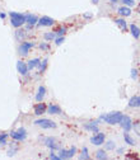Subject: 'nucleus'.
<instances>
[{"label":"nucleus","mask_w":140,"mask_h":160,"mask_svg":"<svg viewBox=\"0 0 140 160\" xmlns=\"http://www.w3.org/2000/svg\"><path fill=\"white\" fill-rule=\"evenodd\" d=\"M122 116L124 114L121 112H111V113H107V114H102L100 117V120L104 121L108 125H117V123H120Z\"/></svg>","instance_id":"f257e3e1"},{"label":"nucleus","mask_w":140,"mask_h":160,"mask_svg":"<svg viewBox=\"0 0 140 160\" xmlns=\"http://www.w3.org/2000/svg\"><path fill=\"white\" fill-rule=\"evenodd\" d=\"M10 17V24L15 28H20L24 23H26V15L22 13H17V12H10L9 13Z\"/></svg>","instance_id":"f03ea898"},{"label":"nucleus","mask_w":140,"mask_h":160,"mask_svg":"<svg viewBox=\"0 0 140 160\" xmlns=\"http://www.w3.org/2000/svg\"><path fill=\"white\" fill-rule=\"evenodd\" d=\"M9 135L12 136V138H14L15 141H24L26 137H27V131H26V129H23V127H20V129H18L17 131H12Z\"/></svg>","instance_id":"7ed1b4c3"},{"label":"nucleus","mask_w":140,"mask_h":160,"mask_svg":"<svg viewBox=\"0 0 140 160\" xmlns=\"http://www.w3.org/2000/svg\"><path fill=\"white\" fill-rule=\"evenodd\" d=\"M35 125L42 127V129H55L56 127V123L49 118H40V120L35 121Z\"/></svg>","instance_id":"20e7f679"},{"label":"nucleus","mask_w":140,"mask_h":160,"mask_svg":"<svg viewBox=\"0 0 140 160\" xmlns=\"http://www.w3.org/2000/svg\"><path fill=\"white\" fill-rule=\"evenodd\" d=\"M120 126L121 129L125 131V132H129L131 129H133V121L129 116H122V118L120 121Z\"/></svg>","instance_id":"39448f33"},{"label":"nucleus","mask_w":140,"mask_h":160,"mask_svg":"<svg viewBox=\"0 0 140 160\" xmlns=\"http://www.w3.org/2000/svg\"><path fill=\"white\" fill-rule=\"evenodd\" d=\"M104 140H106L104 133H102V132H100V131L95 132V135L91 137V142H92L93 145H95V146L103 145V144H104Z\"/></svg>","instance_id":"423d86ee"},{"label":"nucleus","mask_w":140,"mask_h":160,"mask_svg":"<svg viewBox=\"0 0 140 160\" xmlns=\"http://www.w3.org/2000/svg\"><path fill=\"white\" fill-rule=\"evenodd\" d=\"M75 153H77V147L73 146L71 149H69V150H65V149H60L59 151V158L60 159H70L75 155Z\"/></svg>","instance_id":"0eeeda50"},{"label":"nucleus","mask_w":140,"mask_h":160,"mask_svg":"<svg viewBox=\"0 0 140 160\" xmlns=\"http://www.w3.org/2000/svg\"><path fill=\"white\" fill-rule=\"evenodd\" d=\"M44 144L47 147H50L51 150H59V149H60V144H59V141L56 140L55 137H46L44 140Z\"/></svg>","instance_id":"6e6552de"},{"label":"nucleus","mask_w":140,"mask_h":160,"mask_svg":"<svg viewBox=\"0 0 140 160\" xmlns=\"http://www.w3.org/2000/svg\"><path fill=\"white\" fill-rule=\"evenodd\" d=\"M33 47V42H22V45L19 46L18 51H19V55L20 56H27L29 50Z\"/></svg>","instance_id":"1a4fd4ad"},{"label":"nucleus","mask_w":140,"mask_h":160,"mask_svg":"<svg viewBox=\"0 0 140 160\" xmlns=\"http://www.w3.org/2000/svg\"><path fill=\"white\" fill-rule=\"evenodd\" d=\"M53 23H55V20H53L51 17H47V15L41 17L37 22V24L41 26V27H51V26H53Z\"/></svg>","instance_id":"9d476101"},{"label":"nucleus","mask_w":140,"mask_h":160,"mask_svg":"<svg viewBox=\"0 0 140 160\" xmlns=\"http://www.w3.org/2000/svg\"><path fill=\"white\" fill-rule=\"evenodd\" d=\"M38 18L35 14H26V23L28 24V29H31L35 24H37Z\"/></svg>","instance_id":"9b49d317"},{"label":"nucleus","mask_w":140,"mask_h":160,"mask_svg":"<svg viewBox=\"0 0 140 160\" xmlns=\"http://www.w3.org/2000/svg\"><path fill=\"white\" fill-rule=\"evenodd\" d=\"M17 70H18V72L20 74V75H27V72L29 71L27 64L23 62V61H20V60L17 62Z\"/></svg>","instance_id":"f8f14e48"},{"label":"nucleus","mask_w":140,"mask_h":160,"mask_svg":"<svg viewBox=\"0 0 140 160\" xmlns=\"http://www.w3.org/2000/svg\"><path fill=\"white\" fill-rule=\"evenodd\" d=\"M46 109H47L46 104L40 102V103H37V104L35 105V114H36V116H42V114L46 112Z\"/></svg>","instance_id":"ddd939ff"},{"label":"nucleus","mask_w":140,"mask_h":160,"mask_svg":"<svg viewBox=\"0 0 140 160\" xmlns=\"http://www.w3.org/2000/svg\"><path fill=\"white\" fill-rule=\"evenodd\" d=\"M84 129L87 131H91V132H98L100 129H98V122H87L84 125Z\"/></svg>","instance_id":"4468645a"},{"label":"nucleus","mask_w":140,"mask_h":160,"mask_svg":"<svg viewBox=\"0 0 140 160\" xmlns=\"http://www.w3.org/2000/svg\"><path fill=\"white\" fill-rule=\"evenodd\" d=\"M117 13L120 14L122 18H125V17H130V15H131V9H130V6L124 5V6H121V8L117 9Z\"/></svg>","instance_id":"2eb2a0df"},{"label":"nucleus","mask_w":140,"mask_h":160,"mask_svg":"<svg viewBox=\"0 0 140 160\" xmlns=\"http://www.w3.org/2000/svg\"><path fill=\"white\" fill-rule=\"evenodd\" d=\"M46 111L49 114H61V108L56 104H50Z\"/></svg>","instance_id":"dca6fc26"},{"label":"nucleus","mask_w":140,"mask_h":160,"mask_svg":"<svg viewBox=\"0 0 140 160\" xmlns=\"http://www.w3.org/2000/svg\"><path fill=\"white\" fill-rule=\"evenodd\" d=\"M45 95H46V88L41 85V87L38 88V90H37V94H36V101L37 102H42V101H44V98H45Z\"/></svg>","instance_id":"f3484780"},{"label":"nucleus","mask_w":140,"mask_h":160,"mask_svg":"<svg viewBox=\"0 0 140 160\" xmlns=\"http://www.w3.org/2000/svg\"><path fill=\"white\" fill-rule=\"evenodd\" d=\"M129 107H131V108H140V95L133 97L129 101Z\"/></svg>","instance_id":"a211bd4d"},{"label":"nucleus","mask_w":140,"mask_h":160,"mask_svg":"<svg viewBox=\"0 0 140 160\" xmlns=\"http://www.w3.org/2000/svg\"><path fill=\"white\" fill-rule=\"evenodd\" d=\"M26 36H27V31H24V29H19V28L15 31V38H17L19 42H23L24 38H26Z\"/></svg>","instance_id":"6ab92c4d"},{"label":"nucleus","mask_w":140,"mask_h":160,"mask_svg":"<svg viewBox=\"0 0 140 160\" xmlns=\"http://www.w3.org/2000/svg\"><path fill=\"white\" fill-rule=\"evenodd\" d=\"M40 62H41V60H40V59H32V60H29V61L27 62L28 70H33L35 68H37V66L40 65Z\"/></svg>","instance_id":"aec40b11"},{"label":"nucleus","mask_w":140,"mask_h":160,"mask_svg":"<svg viewBox=\"0 0 140 160\" xmlns=\"http://www.w3.org/2000/svg\"><path fill=\"white\" fill-rule=\"evenodd\" d=\"M130 31H131V35H133V37L134 38H139L140 37V28L136 26V24H131L130 26Z\"/></svg>","instance_id":"412c9836"},{"label":"nucleus","mask_w":140,"mask_h":160,"mask_svg":"<svg viewBox=\"0 0 140 160\" xmlns=\"http://www.w3.org/2000/svg\"><path fill=\"white\" fill-rule=\"evenodd\" d=\"M124 140H125V142L127 144V145H130V146H135L136 145V141L134 140V138L129 135L127 132L126 133H124Z\"/></svg>","instance_id":"4be33fe9"},{"label":"nucleus","mask_w":140,"mask_h":160,"mask_svg":"<svg viewBox=\"0 0 140 160\" xmlns=\"http://www.w3.org/2000/svg\"><path fill=\"white\" fill-rule=\"evenodd\" d=\"M115 23H116V26L120 27L121 31H126L127 24H126V22H125V19H124V18H118V19H116V20H115Z\"/></svg>","instance_id":"5701e85b"},{"label":"nucleus","mask_w":140,"mask_h":160,"mask_svg":"<svg viewBox=\"0 0 140 160\" xmlns=\"http://www.w3.org/2000/svg\"><path fill=\"white\" fill-rule=\"evenodd\" d=\"M79 159H80V160H88V159H91V156H89V154H88V149L85 147V146L82 149V155L79 156Z\"/></svg>","instance_id":"b1692460"},{"label":"nucleus","mask_w":140,"mask_h":160,"mask_svg":"<svg viewBox=\"0 0 140 160\" xmlns=\"http://www.w3.org/2000/svg\"><path fill=\"white\" fill-rule=\"evenodd\" d=\"M44 38L46 41H53L56 38V33H55V32H47V33L44 35Z\"/></svg>","instance_id":"393cba45"},{"label":"nucleus","mask_w":140,"mask_h":160,"mask_svg":"<svg viewBox=\"0 0 140 160\" xmlns=\"http://www.w3.org/2000/svg\"><path fill=\"white\" fill-rule=\"evenodd\" d=\"M95 158L98 159V160H106L107 159V154L103 150H98V151L95 153Z\"/></svg>","instance_id":"a878e982"},{"label":"nucleus","mask_w":140,"mask_h":160,"mask_svg":"<svg viewBox=\"0 0 140 160\" xmlns=\"http://www.w3.org/2000/svg\"><path fill=\"white\" fill-rule=\"evenodd\" d=\"M46 68H47V59H45L44 61H41L40 62V65H38V69H40V72L42 74L45 70H46Z\"/></svg>","instance_id":"bb28decb"},{"label":"nucleus","mask_w":140,"mask_h":160,"mask_svg":"<svg viewBox=\"0 0 140 160\" xmlns=\"http://www.w3.org/2000/svg\"><path fill=\"white\" fill-rule=\"evenodd\" d=\"M6 138H8V133H0V146H4V145H6L8 142H6Z\"/></svg>","instance_id":"cd10ccee"},{"label":"nucleus","mask_w":140,"mask_h":160,"mask_svg":"<svg viewBox=\"0 0 140 160\" xmlns=\"http://www.w3.org/2000/svg\"><path fill=\"white\" fill-rule=\"evenodd\" d=\"M104 147H106V150H115V149H116V144L113 141H108V142L104 144Z\"/></svg>","instance_id":"c85d7f7f"},{"label":"nucleus","mask_w":140,"mask_h":160,"mask_svg":"<svg viewBox=\"0 0 140 160\" xmlns=\"http://www.w3.org/2000/svg\"><path fill=\"white\" fill-rule=\"evenodd\" d=\"M133 129H134L135 133L140 136V121H136L135 123H133Z\"/></svg>","instance_id":"c756f323"},{"label":"nucleus","mask_w":140,"mask_h":160,"mask_svg":"<svg viewBox=\"0 0 140 160\" xmlns=\"http://www.w3.org/2000/svg\"><path fill=\"white\" fill-rule=\"evenodd\" d=\"M53 41H55V45H56V46H60V45L62 43V42L65 41V38H64V36H57Z\"/></svg>","instance_id":"7c9ffc66"},{"label":"nucleus","mask_w":140,"mask_h":160,"mask_svg":"<svg viewBox=\"0 0 140 160\" xmlns=\"http://www.w3.org/2000/svg\"><path fill=\"white\" fill-rule=\"evenodd\" d=\"M121 2L126 6H134L135 5V0H121Z\"/></svg>","instance_id":"2f4dec72"},{"label":"nucleus","mask_w":140,"mask_h":160,"mask_svg":"<svg viewBox=\"0 0 140 160\" xmlns=\"http://www.w3.org/2000/svg\"><path fill=\"white\" fill-rule=\"evenodd\" d=\"M65 33H66V28H65V27L59 28V29L56 31V36H64Z\"/></svg>","instance_id":"473e14b6"},{"label":"nucleus","mask_w":140,"mask_h":160,"mask_svg":"<svg viewBox=\"0 0 140 160\" xmlns=\"http://www.w3.org/2000/svg\"><path fill=\"white\" fill-rule=\"evenodd\" d=\"M17 150H18V147H13V149H10V150L8 151V156H14V155H15V153H17Z\"/></svg>","instance_id":"72a5a7b5"},{"label":"nucleus","mask_w":140,"mask_h":160,"mask_svg":"<svg viewBox=\"0 0 140 160\" xmlns=\"http://www.w3.org/2000/svg\"><path fill=\"white\" fill-rule=\"evenodd\" d=\"M40 48H41L42 51H47V50H49V45L45 43V42H42V43L40 45Z\"/></svg>","instance_id":"f704fd0d"},{"label":"nucleus","mask_w":140,"mask_h":160,"mask_svg":"<svg viewBox=\"0 0 140 160\" xmlns=\"http://www.w3.org/2000/svg\"><path fill=\"white\" fill-rule=\"evenodd\" d=\"M136 78H138V70L133 69L131 70V79H136Z\"/></svg>","instance_id":"c9c22d12"},{"label":"nucleus","mask_w":140,"mask_h":160,"mask_svg":"<svg viewBox=\"0 0 140 160\" xmlns=\"http://www.w3.org/2000/svg\"><path fill=\"white\" fill-rule=\"evenodd\" d=\"M50 159H53V160H59L60 158H59V155H55V153H53V150H52V153L50 154Z\"/></svg>","instance_id":"e433bc0d"},{"label":"nucleus","mask_w":140,"mask_h":160,"mask_svg":"<svg viewBox=\"0 0 140 160\" xmlns=\"http://www.w3.org/2000/svg\"><path fill=\"white\" fill-rule=\"evenodd\" d=\"M124 153H125V149H124V147H120V149H117V154H118V155H122Z\"/></svg>","instance_id":"4c0bfd02"},{"label":"nucleus","mask_w":140,"mask_h":160,"mask_svg":"<svg viewBox=\"0 0 140 160\" xmlns=\"http://www.w3.org/2000/svg\"><path fill=\"white\" fill-rule=\"evenodd\" d=\"M83 17H84V18H92V17H93V14H92V13H85Z\"/></svg>","instance_id":"58836bf2"},{"label":"nucleus","mask_w":140,"mask_h":160,"mask_svg":"<svg viewBox=\"0 0 140 160\" xmlns=\"http://www.w3.org/2000/svg\"><path fill=\"white\" fill-rule=\"evenodd\" d=\"M5 17H6V14H5V13H0V18H2V19H4Z\"/></svg>","instance_id":"ea45409f"},{"label":"nucleus","mask_w":140,"mask_h":160,"mask_svg":"<svg viewBox=\"0 0 140 160\" xmlns=\"http://www.w3.org/2000/svg\"><path fill=\"white\" fill-rule=\"evenodd\" d=\"M92 3L93 4H98V0H92Z\"/></svg>","instance_id":"a19ab883"},{"label":"nucleus","mask_w":140,"mask_h":160,"mask_svg":"<svg viewBox=\"0 0 140 160\" xmlns=\"http://www.w3.org/2000/svg\"><path fill=\"white\" fill-rule=\"evenodd\" d=\"M117 2H118V0H111V3H112V4H115V3H117Z\"/></svg>","instance_id":"79ce46f5"},{"label":"nucleus","mask_w":140,"mask_h":160,"mask_svg":"<svg viewBox=\"0 0 140 160\" xmlns=\"http://www.w3.org/2000/svg\"><path fill=\"white\" fill-rule=\"evenodd\" d=\"M139 2H140V0H139Z\"/></svg>","instance_id":"37998d69"}]
</instances>
